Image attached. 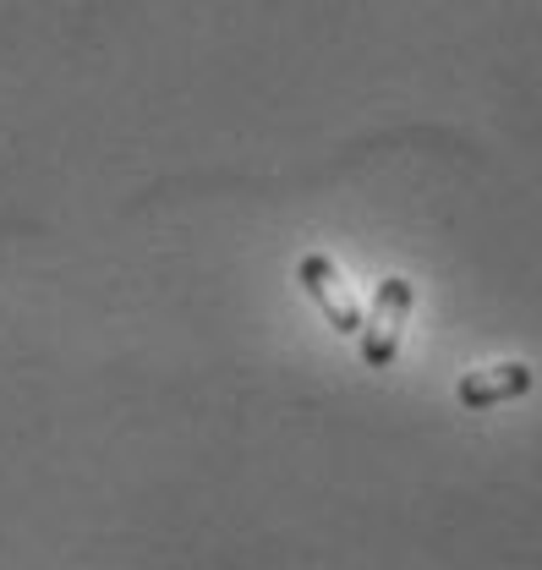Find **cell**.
<instances>
[{"label":"cell","mask_w":542,"mask_h":570,"mask_svg":"<svg viewBox=\"0 0 542 570\" xmlns=\"http://www.w3.org/2000/svg\"><path fill=\"white\" fill-rule=\"evenodd\" d=\"M411 307H416V285L406 275H390L378 281L367 313H362V330H356V356L384 373L395 356H401V341H406V324H411Z\"/></svg>","instance_id":"1"},{"label":"cell","mask_w":542,"mask_h":570,"mask_svg":"<svg viewBox=\"0 0 542 570\" xmlns=\"http://www.w3.org/2000/svg\"><path fill=\"white\" fill-rule=\"evenodd\" d=\"M296 281H302V291L318 302V313L335 324L339 335H356V330H362V302H356V291L345 285V275H339V264L329 253H302Z\"/></svg>","instance_id":"2"},{"label":"cell","mask_w":542,"mask_h":570,"mask_svg":"<svg viewBox=\"0 0 542 570\" xmlns=\"http://www.w3.org/2000/svg\"><path fill=\"white\" fill-rule=\"evenodd\" d=\"M532 384H538L532 362H493V367H472V373H461L455 401H461L466 412H493V406H510V401L532 395Z\"/></svg>","instance_id":"3"}]
</instances>
